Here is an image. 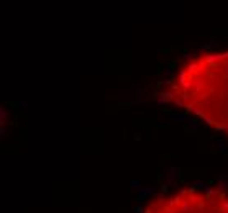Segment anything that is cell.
<instances>
[{
    "instance_id": "1",
    "label": "cell",
    "mask_w": 228,
    "mask_h": 213,
    "mask_svg": "<svg viewBox=\"0 0 228 213\" xmlns=\"http://www.w3.org/2000/svg\"><path fill=\"white\" fill-rule=\"evenodd\" d=\"M163 97L207 126L228 134V49L189 57L171 77Z\"/></svg>"
},
{
    "instance_id": "2",
    "label": "cell",
    "mask_w": 228,
    "mask_h": 213,
    "mask_svg": "<svg viewBox=\"0 0 228 213\" xmlns=\"http://www.w3.org/2000/svg\"><path fill=\"white\" fill-rule=\"evenodd\" d=\"M143 213H228V192L189 187L154 197Z\"/></svg>"
}]
</instances>
